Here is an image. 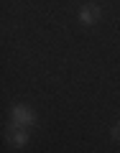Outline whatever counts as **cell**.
Wrapping results in <instances>:
<instances>
[{
    "label": "cell",
    "mask_w": 120,
    "mask_h": 153,
    "mask_svg": "<svg viewBox=\"0 0 120 153\" xmlns=\"http://www.w3.org/2000/svg\"><path fill=\"white\" fill-rule=\"evenodd\" d=\"M36 112H33L31 107H26V105H13L10 107V125L16 128H33L36 125Z\"/></svg>",
    "instance_id": "1"
},
{
    "label": "cell",
    "mask_w": 120,
    "mask_h": 153,
    "mask_svg": "<svg viewBox=\"0 0 120 153\" xmlns=\"http://www.w3.org/2000/svg\"><path fill=\"white\" fill-rule=\"evenodd\" d=\"M100 16H102V8H100L97 3H87V5L79 8V13H77V21L84 23V26H95V23L100 21Z\"/></svg>",
    "instance_id": "2"
},
{
    "label": "cell",
    "mask_w": 120,
    "mask_h": 153,
    "mask_svg": "<svg viewBox=\"0 0 120 153\" xmlns=\"http://www.w3.org/2000/svg\"><path fill=\"white\" fill-rule=\"evenodd\" d=\"M8 140H10V146H16V148H23V146L28 143V130H26V128H16V125H10Z\"/></svg>",
    "instance_id": "3"
},
{
    "label": "cell",
    "mask_w": 120,
    "mask_h": 153,
    "mask_svg": "<svg viewBox=\"0 0 120 153\" xmlns=\"http://www.w3.org/2000/svg\"><path fill=\"white\" fill-rule=\"evenodd\" d=\"M110 133H113L115 140H120V123H118V125H113V130H110Z\"/></svg>",
    "instance_id": "4"
}]
</instances>
